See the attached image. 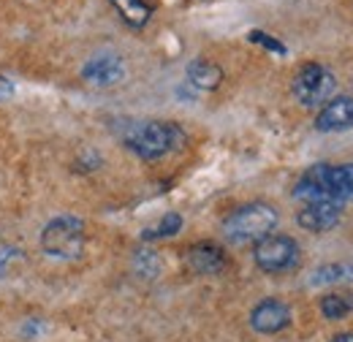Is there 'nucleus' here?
Returning <instances> with one entry per match:
<instances>
[{
    "instance_id": "1",
    "label": "nucleus",
    "mask_w": 353,
    "mask_h": 342,
    "mask_svg": "<svg viewBox=\"0 0 353 342\" xmlns=\"http://www.w3.org/2000/svg\"><path fill=\"white\" fill-rule=\"evenodd\" d=\"M294 199L302 204H315V201L345 204V201H353V163L310 166L294 188Z\"/></svg>"
},
{
    "instance_id": "2",
    "label": "nucleus",
    "mask_w": 353,
    "mask_h": 342,
    "mask_svg": "<svg viewBox=\"0 0 353 342\" xmlns=\"http://www.w3.org/2000/svg\"><path fill=\"white\" fill-rule=\"evenodd\" d=\"M123 141L133 155L144 161H158L169 152H176L185 147L188 136L176 123H161V120H144V123H131L123 130Z\"/></svg>"
},
{
    "instance_id": "3",
    "label": "nucleus",
    "mask_w": 353,
    "mask_h": 342,
    "mask_svg": "<svg viewBox=\"0 0 353 342\" xmlns=\"http://www.w3.org/2000/svg\"><path fill=\"white\" fill-rule=\"evenodd\" d=\"M277 220L280 214L272 204H264V201L242 204L223 220V237L231 245H256L274 231Z\"/></svg>"
},
{
    "instance_id": "4",
    "label": "nucleus",
    "mask_w": 353,
    "mask_h": 342,
    "mask_svg": "<svg viewBox=\"0 0 353 342\" xmlns=\"http://www.w3.org/2000/svg\"><path fill=\"white\" fill-rule=\"evenodd\" d=\"M85 223L74 214H57L52 217L41 231V248L46 256L63 258V261H74L85 253Z\"/></svg>"
},
{
    "instance_id": "5",
    "label": "nucleus",
    "mask_w": 353,
    "mask_h": 342,
    "mask_svg": "<svg viewBox=\"0 0 353 342\" xmlns=\"http://www.w3.org/2000/svg\"><path fill=\"white\" fill-rule=\"evenodd\" d=\"M337 90V77L332 74V68H326L323 63H305L294 82H291V92L302 106H323L334 98Z\"/></svg>"
},
{
    "instance_id": "6",
    "label": "nucleus",
    "mask_w": 353,
    "mask_h": 342,
    "mask_svg": "<svg viewBox=\"0 0 353 342\" xmlns=\"http://www.w3.org/2000/svg\"><path fill=\"white\" fill-rule=\"evenodd\" d=\"M299 256H302V250H299L296 239L285 237V234H269L253 248V261L266 274H280V272L294 269L299 263Z\"/></svg>"
},
{
    "instance_id": "7",
    "label": "nucleus",
    "mask_w": 353,
    "mask_h": 342,
    "mask_svg": "<svg viewBox=\"0 0 353 342\" xmlns=\"http://www.w3.org/2000/svg\"><path fill=\"white\" fill-rule=\"evenodd\" d=\"M82 77H85V82H90V85L95 87H112L117 85V82H123L125 63H123L120 54L103 52V54H95V57H90L88 63H85Z\"/></svg>"
},
{
    "instance_id": "8",
    "label": "nucleus",
    "mask_w": 353,
    "mask_h": 342,
    "mask_svg": "<svg viewBox=\"0 0 353 342\" xmlns=\"http://www.w3.org/2000/svg\"><path fill=\"white\" fill-rule=\"evenodd\" d=\"M250 326L259 334H277L291 326V307L280 299L259 301L250 312Z\"/></svg>"
},
{
    "instance_id": "9",
    "label": "nucleus",
    "mask_w": 353,
    "mask_h": 342,
    "mask_svg": "<svg viewBox=\"0 0 353 342\" xmlns=\"http://www.w3.org/2000/svg\"><path fill=\"white\" fill-rule=\"evenodd\" d=\"M315 130H321V133L353 130V98L351 95H340V98H332L329 103H323L321 112L315 114Z\"/></svg>"
},
{
    "instance_id": "10",
    "label": "nucleus",
    "mask_w": 353,
    "mask_h": 342,
    "mask_svg": "<svg viewBox=\"0 0 353 342\" xmlns=\"http://www.w3.org/2000/svg\"><path fill=\"white\" fill-rule=\"evenodd\" d=\"M343 207L345 204H337V201H315V204H305L299 212H296V223L310 231V234H323L329 228H334L343 217Z\"/></svg>"
},
{
    "instance_id": "11",
    "label": "nucleus",
    "mask_w": 353,
    "mask_h": 342,
    "mask_svg": "<svg viewBox=\"0 0 353 342\" xmlns=\"http://www.w3.org/2000/svg\"><path fill=\"white\" fill-rule=\"evenodd\" d=\"M185 263L196 274H221L225 269V250L215 242H196L188 248Z\"/></svg>"
},
{
    "instance_id": "12",
    "label": "nucleus",
    "mask_w": 353,
    "mask_h": 342,
    "mask_svg": "<svg viewBox=\"0 0 353 342\" xmlns=\"http://www.w3.org/2000/svg\"><path fill=\"white\" fill-rule=\"evenodd\" d=\"M223 82V68L212 60H193L188 66V85L196 90H215Z\"/></svg>"
},
{
    "instance_id": "13",
    "label": "nucleus",
    "mask_w": 353,
    "mask_h": 342,
    "mask_svg": "<svg viewBox=\"0 0 353 342\" xmlns=\"http://www.w3.org/2000/svg\"><path fill=\"white\" fill-rule=\"evenodd\" d=\"M112 6L117 8V14L128 28H144L152 17V8L144 0H112Z\"/></svg>"
},
{
    "instance_id": "14",
    "label": "nucleus",
    "mask_w": 353,
    "mask_h": 342,
    "mask_svg": "<svg viewBox=\"0 0 353 342\" xmlns=\"http://www.w3.org/2000/svg\"><path fill=\"white\" fill-rule=\"evenodd\" d=\"M345 280H353L351 263H323L310 274V285H334Z\"/></svg>"
},
{
    "instance_id": "15",
    "label": "nucleus",
    "mask_w": 353,
    "mask_h": 342,
    "mask_svg": "<svg viewBox=\"0 0 353 342\" xmlns=\"http://www.w3.org/2000/svg\"><path fill=\"white\" fill-rule=\"evenodd\" d=\"M321 312L329 321H340L353 312V294H326L321 299Z\"/></svg>"
},
{
    "instance_id": "16",
    "label": "nucleus",
    "mask_w": 353,
    "mask_h": 342,
    "mask_svg": "<svg viewBox=\"0 0 353 342\" xmlns=\"http://www.w3.org/2000/svg\"><path fill=\"white\" fill-rule=\"evenodd\" d=\"M179 228H182V217L176 212H166L155 225H150V228L141 231V239H147V242H152V239H169V237L179 234Z\"/></svg>"
},
{
    "instance_id": "17",
    "label": "nucleus",
    "mask_w": 353,
    "mask_h": 342,
    "mask_svg": "<svg viewBox=\"0 0 353 342\" xmlns=\"http://www.w3.org/2000/svg\"><path fill=\"white\" fill-rule=\"evenodd\" d=\"M133 272L144 280H155L161 272V258L152 250H136L133 253Z\"/></svg>"
},
{
    "instance_id": "18",
    "label": "nucleus",
    "mask_w": 353,
    "mask_h": 342,
    "mask_svg": "<svg viewBox=\"0 0 353 342\" xmlns=\"http://www.w3.org/2000/svg\"><path fill=\"white\" fill-rule=\"evenodd\" d=\"M250 41L261 43V46H266V49H272V52H277V54H285V46L280 41H274L272 36H266V33H261V30H253L250 33Z\"/></svg>"
},
{
    "instance_id": "19",
    "label": "nucleus",
    "mask_w": 353,
    "mask_h": 342,
    "mask_svg": "<svg viewBox=\"0 0 353 342\" xmlns=\"http://www.w3.org/2000/svg\"><path fill=\"white\" fill-rule=\"evenodd\" d=\"M11 95H14V82L6 79V77H0V101H6V98H11Z\"/></svg>"
},
{
    "instance_id": "20",
    "label": "nucleus",
    "mask_w": 353,
    "mask_h": 342,
    "mask_svg": "<svg viewBox=\"0 0 353 342\" xmlns=\"http://www.w3.org/2000/svg\"><path fill=\"white\" fill-rule=\"evenodd\" d=\"M329 342H353V332H345V334H337V337H332Z\"/></svg>"
}]
</instances>
